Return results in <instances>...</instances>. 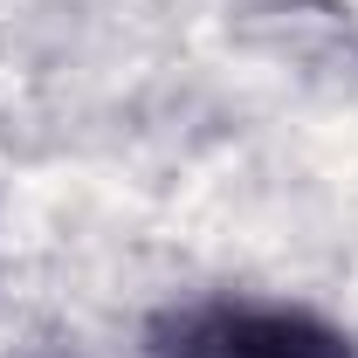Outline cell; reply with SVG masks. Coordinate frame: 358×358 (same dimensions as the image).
I'll use <instances>...</instances> for the list:
<instances>
[{"instance_id": "obj_1", "label": "cell", "mask_w": 358, "mask_h": 358, "mask_svg": "<svg viewBox=\"0 0 358 358\" xmlns=\"http://www.w3.org/2000/svg\"><path fill=\"white\" fill-rule=\"evenodd\" d=\"M166 358H352V338L310 310L275 303H200L159 331Z\"/></svg>"}]
</instances>
